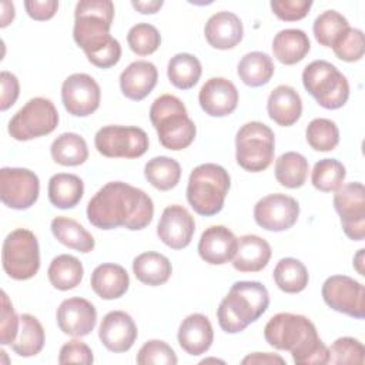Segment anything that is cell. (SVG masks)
Here are the masks:
<instances>
[{
    "label": "cell",
    "mask_w": 365,
    "mask_h": 365,
    "mask_svg": "<svg viewBox=\"0 0 365 365\" xmlns=\"http://www.w3.org/2000/svg\"><path fill=\"white\" fill-rule=\"evenodd\" d=\"M86 212L96 228L124 227L138 231L153 221L154 204L143 190L123 181H110L90 198Z\"/></svg>",
    "instance_id": "cell-1"
},
{
    "label": "cell",
    "mask_w": 365,
    "mask_h": 365,
    "mask_svg": "<svg viewBox=\"0 0 365 365\" xmlns=\"http://www.w3.org/2000/svg\"><path fill=\"white\" fill-rule=\"evenodd\" d=\"M113 20L114 4L110 0H81L76 4L73 38L98 68H110L121 58V46L110 34Z\"/></svg>",
    "instance_id": "cell-2"
},
{
    "label": "cell",
    "mask_w": 365,
    "mask_h": 365,
    "mask_svg": "<svg viewBox=\"0 0 365 365\" xmlns=\"http://www.w3.org/2000/svg\"><path fill=\"white\" fill-rule=\"evenodd\" d=\"M265 341L275 349L288 351L298 365L328 364V348L312 321L304 315L279 312L264 328Z\"/></svg>",
    "instance_id": "cell-3"
},
{
    "label": "cell",
    "mask_w": 365,
    "mask_h": 365,
    "mask_svg": "<svg viewBox=\"0 0 365 365\" xmlns=\"http://www.w3.org/2000/svg\"><path fill=\"white\" fill-rule=\"evenodd\" d=\"M268 289L258 281H237L217 308L220 328L227 334H238L255 322L268 308Z\"/></svg>",
    "instance_id": "cell-4"
},
{
    "label": "cell",
    "mask_w": 365,
    "mask_h": 365,
    "mask_svg": "<svg viewBox=\"0 0 365 365\" xmlns=\"http://www.w3.org/2000/svg\"><path fill=\"white\" fill-rule=\"evenodd\" d=\"M150 121L157 131L160 144L171 151L190 147L197 134L184 103L173 94H163L153 101Z\"/></svg>",
    "instance_id": "cell-5"
},
{
    "label": "cell",
    "mask_w": 365,
    "mask_h": 365,
    "mask_svg": "<svg viewBox=\"0 0 365 365\" xmlns=\"http://www.w3.org/2000/svg\"><path fill=\"white\" fill-rule=\"evenodd\" d=\"M230 185L231 178L224 167L214 163L200 164L190 174L187 201L197 214L215 215L224 207Z\"/></svg>",
    "instance_id": "cell-6"
},
{
    "label": "cell",
    "mask_w": 365,
    "mask_h": 365,
    "mask_svg": "<svg viewBox=\"0 0 365 365\" xmlns=\"http://www.w3.org/2000/svg\"><path fill=\"white\" fill-rule=\"evenodd\" d=\"M304 88L327 110H338L349 98L346 77L329 61L314 60L302 71Z\"/></svg>",
    "instance_id": "cell-7"
},
{
    "label": "cell",
    "mask_w": 365,
    "mask_h": 365,
    "mask_svg": "<svg viewBox=\"0 0 365 365\" xmlns=\"http://www.w3.org/2000/svg\"><path fill=\"white\" fill-rule=\"evenodd\" d=\"M275 153V134L261 121H250L241 125L235 135L237 164L250 173L267 170Z\"/></svg>",
    "instance_id": "cell-8"
},
{
    "label": "cell",
    "mask_w": 365,
    "mask_h": 365,
    "mask_svg": "<svg viewBox=\"0 0 365 365\" xmlns=\"http://www.w3.org/2000/svg\"><path fill=\"white\" fill-rule=\"evenodd\" d=\"M3 269L11 279L33 278L40 268V248L34 232L17 228L7 234L1 248Z\"/></svg>",
    "instance_id": "cell-9"
},
{
    "label": "cell",
    "mask_w": 365,
    "mask_h": 365,
    "mask_svg": "<svg viewBox=\"0 0 365 365\" xmlns=\"http://www.w3.org/2000/svg\"><path fill=\"white\" fill-rule=\"evenodd\" d=\"M58 111L51 100L30 98L9 121V134L17 141H29L47 135L58 125Z\"/></svg>",
    "instance_id": "cell-10"
},
{
    "label": "cell",
    "mask_w": 365,
    "mask_h": 365,
    "mask_svg": "<svg viewBox=\"0 0 365 365\" xmlns=\"http://www.w3.org/2000/svg\"><path fill=\"white\" fill-rule=\"evenodd\" d=\"M148 144L147 133L134 125H104L94 135L97 151L108 158H138Z\"/></svg>",
    "instance_id": "cell-11"
},
{
    "label": "cell",
    "mask_w": 365,
    "mask_h": 365,
    "mask_svg": "<svg viewBox=\"0 0 365 365\" xmlns=\"http://www.w3.org/2000/svg\"><path fill=\"white\" fill-rule=\"evenodd\" d=\"M40 194V181L34 171L19 167L0 170V200L11 210H27L36 204Z\"/></svg>",
    "instance_id": "cell-12"
},
{
    "label": "cell",
    "mask_w": 365,
    "mask_h": 365,
    "mask_svg": "<svg viewBox=\"0 0 365 365\" xmlns=\"http://www.w3.org/2000/svg\"><path fill=\"white\" fill-rule=\"evenodd\" d=\"M334 208L345 235L354 241L365 238V188L359 181L342 184L334 194Z\"/></svg>",
    "instance_id": "cell-13"
},
{
    "label": "cell",
    "mask_w": 365,
    "mask_h": 365,
    "mask_svg": "<svg viewBox=\"0 0 365 365\" xmlns=\"http://www.w3.org/2000/svg\"><path fill=\"white\" fill-rule=\"evenodd\" d=\"M322 299L334 311L362 319L365 317V288L348 275H331L322 284Z\"/></svg>",
    "instance_id": "cell-14"
},
{
    "label": "cell",
    "mask_w": 365,
    "mask_h": 365,
    "mask_svg": "<svg viewBox=\"0 0 365 365\" xmlns=\"http://www.w3.org/2000/svg\"><path fill=\"white\" fill-rule=\"evenodd\" d=\"M101 100L98 83L86 73H74L61 84V101L68 114L74 117L91 115Z\"/></svg>",
    "instance_id": "cell-15"
},
{
    "label": "cell",
    "mask_w": 365,
    "mask_h": 365,
    "mask_svg": "<svg viewBox=\"0 0 365 365\" xmlns=\"http://www.w3.org/2000/svg\"><path fill=\"white\" fill-rule=\"evenodd\" d=\"M298 217V201L294 197L279 192L262 197L254 207L255 222L267 231H287L294 227Z\"/></svg>",
    "instance_id": "cell-16"
},
{
    "label": "cell",
    "mask_w": 365,
    "mask_h": 365,
    "mask_svg": "<svg viewBox=\"0 0 365 365\" xmlns=\"http://www.w3.org/2000/svg\"><path fill=\"white\" fill-rule=\"evenodd\" d=\"M195 232V221L190 211L178 204L164 208L158 225V238L173 250H182L190 245Z\"/></svg>",
    "instance_id": "cell-17"
},
{
    "label": "cell",
    "mask_w": 365,
    "mask_h": 365,
    "mask_svg": "<svg viewBox=\"0 0 365 365\" xmlns=\"http://www.w3.org/2000/svg\"><path fill=\"white\" fill-rule=\"evenodd\" d=\"M57 325L66 335L81 338L88 335L97 324L96 307L80 297L64 299L56 312Z\"/></svg>",
    "instance_id": "cell-18"
},
{
    "label": "cell",
    "mask_w": 365,
    "mask_h": 365,
    "mask_svg": "<svg viewBox=\"0 0 365 365\" xmlns=\"http://www.w3.org/2000/svg\"><path fill=\"white\" fill-rule=\"evenodd\" d=\"M138 331L134 319L124 311H110L98 327L101 344L111 352L120 354L131 349Z\"/></svg>",
    "instance_id": "cell-19"
},
{
    "label": "cell",
    "mask_w": 365,
    "mask_h": 365,
    "mask_svg": "<svg viewBox=\"0 0 365 365\" xmlns=\"http://www.w3.org/2000/svg\"><path fill=\"white\" fill-rule=\"evenodd\" d=\"M198 103L205 114L225 117L234 113L238 106V90L228 78L212 77L200 88Z\"/></svg>",
    "instance_id": "cell-20"
},
{
    "label": "cell",
    "mask_w": 365,
    "mask_h": 365,
    "mask_svg": "<svg viewBox=\"0 0 365 365\" xmlns=\"http://www.w3.org/2000/svg\"><path fill=\"white\" fill-rule=\"evenodd\" d=\"M238 238L225 225L205 228L198 241V254L202 261L211 265H222L231 261L237 251Z\"/></svg>",
    "instance_id": "cell-21"
},
{
    "label": "cell",
    "mask_w": 365,
    "mask_h": 365,
    "mask_svg": "<svg viewBox=\"0 0 365 365\" xmlns=\"http://www.w3.org/2000/svg\"><path fill=\"white\" fill-rule=\"evenodd\" d=\"M158 70L151 61L130 63L120 74V88L124 97L133 101L144 100L157 86Z\"/></svg>",
    "instance_id": "cell-22"
},
{
    "label": "cell",
    "mask_w": 365,
    "mask_h": 365,
    "mask_svg": "<svg viewBox=\"0 0 365 365\" xmlns=\"http://www.w3.org/2000/svg\"><path fill=\"white\" fill-rule=\"evenodd\" d=\"M177 339L182 351L191 356H198L211 348L214 341V329L205 315L191 314L180 324Z\"/></svg>",
    "instance_id": "cell-23"
},
{
    "label": "cell",
    "mask_w": 365,
    "mask_h": 365,
    "mask_svg": "<svg viewBox=\"0 0 365 365\" xmlns=\"http://www.w3.org/2000/svg\"><path fill=\"white\" fill-rule=\"evenodd\" d=\"M204 36L208 44L214 48H234L237 44H240L244 36L242 21L231 11H218L207 20Z\"/></svg>",
    "instance_id": "cell-24"
},
{
    "label": "cell",
    "mask_w": 365,
    "mask_h": 365,
    "mask_svg": "<svg viewBox=\"0 0 365 365\" xmlns=\"http://www.w3.org/2000/svg\"><path fill=\"white\" fill-rule=\"evenodd\" d=\"M267 111L278 125L291 127L302 114V100L294 87L279 84L268 96Z\"/></svg>",
    "instance_id": "cell-25"
},
{
    "label": "cell",
    "mask_w": 365,
    "mask_h": 365,
    "mask_svg": "<svg viewBox=\"0 0 365 365\" xmlns=\"http://www.w3.org/2000/svg\"><path fill=\"white\" fill-rule=\"evenodd\" d=\"M271 255V245L267 240L247 234L238 238L232 267L240 272H258L268 265Z\"/></svg>",
    "instance_id": "cell-26"
},
{
    "label": "cell",
    "mask_w": 365,
    "mask_h": 365,
    "mask_svg": "<svg viewBox=\"0 0 365 365\" xmlns=\"http://www.w3.org/2000/svg\"><path fill=\"white\" fill-rule=\"evenodd\" d=\"M91 289L101 299H117L123 297L130 285V277L124 267L118 264H100L94 268L90 278Z\"/></svg>",
    "instance_id": "cell-27"
},
{
    "label": "cell",
    "mask_w": 365,
    "mask_h": 365,
    "mask_svg": "<svg viewBox=\"0 0 365 365\" xmlns=\"http://www.w3.org/2000/svg\"><path fill=\"white\" fill-rule=\"evenodd\" d=\"M309 50V38L307 33L299 29L281 30L272 40L274 57L285 66H292L302 61Z\"/></svg>",
    "instance_id": "cell-28"
},
{
    "label": "cell",
    "mask_w": 365,
    "mask_h": 365,
    "mask_svg": "<svg viewBox=\"0 0 365 365\" xmlns=\"http://www.w3.org/2000/svg\"><path fill=\"white\" fill-rule=\"evenodd\" d=\"M47 194L50 202L60 210L74 208L83 198L84 182L76 174L58 173L50 177Z\"/></svg>",
    "instance_id": "cell-29"
},
{
    "label": "cell",
    "mask_w": 365,
    "mask_h": 365,
    "mask_svg": "<svg viewBox=\"0 0 365 365\" xmlns=\"http://www.w3.org/2000/svg\"><path fill=\"white\" fill-rule=\"evenodd\" d=\"M133 272L140 282L150 287H158L170 279L173 265L165 255L155 251H147L134 258Z\"/></svg>",
    "instance_id": "cell-30"
},
{
    "label": "cell",
    "mask_w": 365,
    "mask_h": 365,
    "mask_svg": "<svg viewBox=\"0 0 365 365\" xmlns=\"http://www.w3.org/2000/svg\"><path fill=\"white\" fill-rule=\"evenodd\" d=\"M50 230L60 244L78 252L87 254L91 252L96 247L94 237L73 218L63 215L56 217L50 224Z\"/></svg>",
    "instance_id": "cell-31"
},
{
    "label": "cell",
    "mask_w": 365,
    "mask_h": 365,
    "mask_svg": "<svg viewBox=\"0 0 365 365\" xmlns=\"http://www.w3.org/2000/svg\"><path fill=\"white\" fill-rule=\"evenodd\" d=\"M44 341L46 335L40 321L30 314H21L17 336L10 345L14 354L23 358L36 356L37 354L41 352Z\"/></svg>",
    "instance_id": "cell-32"
},
{
    "label": "cell",
    "mask_w": 365,
    "mask_h": 365,
    "mask_svg": "<svg viewBox=\"0 0 365 365\" xmlns=\"http://www.w3.org/2000/svg\"><path fill=\"white\" fill-rule=\"evenodd\" d=\"M83 275L84 268L81 261L70 254H60L54 257L47 269L50 284L60 291H68L80 285Z\"/></svg>",
    "instance_id": "cell-33"
},
{
    "label": "cell",
    "mask_w": 365,
    "mask_h": 365,
    "mask_svg": "<svg viewBox=\"0 0 365 365\" xmlns=\"http://www.w3.org/2000/svg\"><path fill=\"white\" fill-rule=\"evenodd\" d=\"M275 71L272 58L262 51H251L242 56L238 63L237 73L240 80L250 87H261L267 84Z\"/></svg>",
    "instance_id": "cell-34"
},
{
    "label": "cell",
    "mask_w": 365,
    "mask_h": 365,
    "mask_svg": "<svg viewBox=\"0 0 365 365\" xmlns=\"http://www.w3.org/2000/svg\"><path fill=\"white\" fill-rule=\"evenodd\" d=\"M50 154L57 164L64 167H76L87 161L88 147L80 134L63 133L51 143Z\"/></svg>",
    "instance_id": "cell-35"
},
{
    "label": "cell",
    "mask_w": 365,
    "mask_h": 365,
    "mask_svg": "<svg viewBox=\"0 0 365 365\" xmlns=\"http://www.w3.org/2000/svg\"><path fill=\"white\" fill-rule=\"evenodd\" d=\"M275 285L287 294H298L304 291L309 281L307 267L297 258H281L272 272Z\"/></svg>",
    "instance_id": "cell-36"
},
{
    "label": "cell",
    "mask_w": 365,
    "mask_h": 365,
    "mask_svg": "<svg viewBox=\"0 0 365 365\" xmlns=\"http://www.w3.org/2000/svg\"><path fill=\"white\" fill-rule=\"evenodd\" d=\"M202 73L200 60L190 53H178L173 56L167 66V76L170 83L180 90L192 88Z\"/></svg>",
    "instance_id": "cell-37"
},
{
    "label": "cell",
    "mask_w": 365,
    "mask_h": 365,
    "mask_svg": "<svg viewBox=\"0 0 365 365\" xmlns=\"http://www.w3.org/2000/svg\"><path fill=\"white\" fill-rule=\"evenodd\" d=\"M309 165L307 158L295 151L281 154L275 161V178L285 188H299L305 184Z\"/></svg>",
    "instance_id": "cell-38"
},
{
    "label": "cell",
    "mask_w": 365,
    "mask_h": 365,
    "mask_svg": "<svg viewBox=\"0 0 365 365\" xmlns=\"http://www.w3.org/2000/svg\"><path fill=\"white\" fill-rule=\"evenodd\" d=\"M144 177L154 188L168 191L180 182L181 165L171 157L158 155L147 161L144 165Z\"/></svg>",
    "instance_id": "cell-39"
},
{
    "label": "cell",
    "mask_w": 365,
    "mask_h": 365,
    "mask_svg": "<svg viewBox=\"0 0 365 365\" xmlns=\"http://www.w3.org/2000/svg\"><path fill=\"white\" fill-rule=\"evenodd\" d=\"M346 177L345 165L335 158H322L315 163L311 173L312 185L322 192H335Z\"/></svg>",
    "instance_id": "cell-40"
},
{
    "label": "cell",
    "mask_w": 365,
    "mask_h": 365,
    "mask_svg": "<svg viewBox=\"0 0 365 365\" xmlns=\"http://www.w3.org/2000/svg\"><path fill=\"white\" fill-rule=\"evenodd\" d=\"M305 138L315 151H332L339 144V130L332 120L314 118L307 125Z\"/></svg>",
    "instance_id": "cell-41"
},
{
    "label": "cell",
    "mask_w": 365,
    "mask_h": 365,
    "mask_svg": "<svg viewBox=\"0 0 365 365\" xmlns=\"http://www.w3.org/2000/svg\"><path fill=\"white\" fill-rule=\"evenodd\" d=\"M349 27L348 20L336 10L322 11L312 24L315 40L324 47H332L336 38Z\"/></svg>",
    "instance_id": "cell-42"
},
{
    "label": "cell",
    "mask_w": 365,
    "mask_h": 365,
    "mask_svg": "<svg viewBox=\"0 0 365 365\" xmlns=\"http://www.w3.org/2000/svg\"><path fill=\"white\" fill-rule=\"evenodd\" d=\"M365 362V348L362 342L352 336H342L328 348V364L332 365H362Z\"/></svg>",
    "instance_id": "cell-43"
},
{
    "label": "cell",
    "mask_w": 365,
    "mask_h": 365,
    "mask_svg": "<svg viewBox=\"0 0 365 365\" xmlns=\"http://www.w3.org/2000/svg\"><path fill=\"white\" fill-rule=\"evenodd\" d=\"M127 43L137 56H150L161 44V34L150 23H137L127 33Z\"/></svg>",
    "instance_id": "cell-44"
},
{
    "label": "cell",
    "mask_w": 365,
    "mask_h": 365,
    "mask_svg": "<svg viewBox=\"0 0 365 365\" xmlns=\"http://www.w3.org/2000/svg\"><path fill=\"white\" fill-rule=\"evenodd\" d=\"M335 56L346 63L359 61L365 53L364 33L359 29L348 27L331 47Z\"/></svg>",
    "instance_id": "cell-45"
},
{
    "label": "cell",
    "mask_w": 365,
    "mask_h": 365,
    "mask_svg": "<svg viewBox=\"0 0 365 365\" xmlns=\"http://www.w3.org/2000/svg\"><path fill=\"white\" fill-rule=\"evenodd\" d=\"M135 361L140 365H175L178 358L167 342L150 339L140 348Z\"/></svg>",
    "instance_id": "cell-46"
},
{
    "label": "cell",
    "mask_w": 365,
    "mask_h": 365,
    "mask_svg": "<svg viewBox=\"0 0 365 365\" xmlns=\"http://www.w3.org/2000/svg\"><path fill=\"white\" fill-rule=\"evenodd\" d=\"M0 344L11 345L17 336L20 317L16 314L9 295L1 291V315H0Z\"/></svg>",
    "instance_id": "cell-47"
},
{
    "label": "cell",
    "mask_w": 365,
    "mask_h": 365,
    "mask_svg": "<svg viewBox=\"0 0 365 365\" xmlns=\"http://www.w3.org/2000/svg\"><path fill=\"white\" fill-rule=\"evenodd\" d=\"M272 13L282 21H298L304 19L311 7V0H272L269 3Z\"/></svg>",
    "instance_id": "cell-48"
},
{
    "label": "cell",
    "mask_w": 365,
    "mask_h": 365,
    "mask_svg": "<svg viewBox=\"0 0 365 365\" xmlns=\"http://www.w3.org/2000/svg\"><path fill=\"white\" fill-rule=\"evenodd\" d=\"M58 362L60 364L90 365L94 362V355H93L91 348L86 342L78 341V339H71L60 348Z\"/></svg>",
    "instance_id": "cell-49"
},
{
    "label": "cell",
    "mask_w": 365,
    "mask_h": 365,
    "mask_svg": "<svg viewBox=\"0 0 365 365\" xmlns=\"http://www.w3.org/2000/svg\"><path fill=\"white\" fill-rule=\"evenodd\" d=\"M0 84H1V97H0V110H9L19 98L20 84L17 77L10 71L0 73Z\"/></svg>",
    "instance_id": "cell-50"
},
{
    "label": "cell",
    "mask_w": 365,
    "mask_h": 365,
    "mask_svg": "<svg viewBox=\"0 0 365 365\" xmlns=\"http://www.w3.org/2000/svg\"><path fill=\"white\" fill-rule=\"evenodd\" d=\"M24 9L29 17L36 21H46L54 17L58 10L57 0H26Z\"/></svg>",
    "instance_id": "cell-51"
},
{
    "label": "cell",
    "mask_w": 365,
    "mask_h": 365,
    "mask_svg": "<svg viewBox=\"0 0 365 365\" xmlns=\"http://www.w3.org/2000/svg\"><path fill=\"white\" fill-rule=\"evenodd\" d=\"M242 365H272V364H285V359L277 354L269 352H252L247 355L242 361Z\"/></svg>",
    "instance_id": "cell-52"
},
{
    "label": "cell",
    "mask_w": 365,
    "mask_h": 365,
    "mask_svg": "<svg viewBox=\"0 0 365 365\" xmlns=\"http://www.w3.org/2000/svg\"><path fill=\"white\" fill-rule=\"evenodd\" d=\"M163 0H150V1H141V0H133L131 6L141 14H154L163 7Z\"/></svg>",
    "instance_id": "cell-53"
},
{
    "label": "cell",
    "mask_w": 365,
    "mask_h": 365,
    "mask_svg": "<svg viewBox=\"0 0 365 365\" xmlns=\"http://www.w3.org/2000/svg\"><path fill=\"white\" fill-rule=\"evenodd\" d=\"M16 11L11 1H1V14H0V27H7L14 20Z\"/></svg>",
    "instance_id": "cell-54"
},
{
    "label": "cell",
    "mask_w": 365,
    "mask_h": 365,
    "mask_svg": "<svg viewBox=\"0 0 365 365\" xmlns=\"http://www.w3.org/2000/svg\"><path fill=\"white\" fill-rule=\"evenodd\" d=\"M364 248H361V250H358V252H356V255L354 257V268L358 271V274L359 275H365V271H364Z\"/></svg>",
    "instance_id": "cell-55"
}]
</instances>
